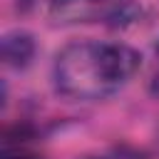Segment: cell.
Instances as JSON below:
<instances>
[{
    "label": "cell",
    "instance_id": "obj_1",
    "mask_svg": "<svg viewBox=\"0 0 159 159\" xmlns=\"http://www.w3.org/2000/svg\"><path fill=\"white\" fill-rule=\"evenodd\" d=\"M139 55L117 42H75L55 60V87L80 102L104 99L137 72Z\"/></svg>",
    "mask_w": 159,
    "mask_h": 159
},
{
    "label": "cell",
    "instance_id": "obj_4",
    "mask_svg": "<svg viewBox=\"0 0 159 159\" xmlns=\"http://www.w3.org/2000/svg\"><path fill=\"white\" fill-rule=\"evenodd\" d=\"M17 2H20V5H22V7H27V5H30V2H32V0H17Z\"/></svg>",
    "mask_w": 159,
    "mask_h": 159
},
{
    "label": "cell",
    "instance_id": "obj_3",
    "mask_svg": "<svg viewBox=\"0 0 159 159\" xmlns=\"http://www.w3.org/2000/svg\"><path fill=\"white\" fill-rule=\"evenodd\" d=\"M97 7V0H52V17L57 22H77L87 20Z\"/></svg>",
    "mask_w": 159,
    "mask_h": 159
},
{
    "label": "cell",
    "instance_id": "obj_2",
    "mask_svg": "<svg viewBox=\"0 0 159 159\" xmlns=\"http://www.w3.org/2000/svg\"><path fill=\"white\" fill-rule=\"evenodd\" d=\"M32 55H35V42L27 32H10L2 37V60L10 67L30 65Z\"/></svg>",
    "mask_w": 159,
    "mask_h": 159
},
{
    "label": "cell",
    "instance_id": "obj_5",
    "mask_svg": "<svg viewBox=\"0 0 159 159\" xmlns=\"http://www.w3.org/2000/svg\"><path fill=\"white\" fill-rule=\"evenodd\" d=\"M89 159H97V157H89Z\"/></svg>",
    "mask_w": 159,
    "mask_h": 159
}]
</instances>
